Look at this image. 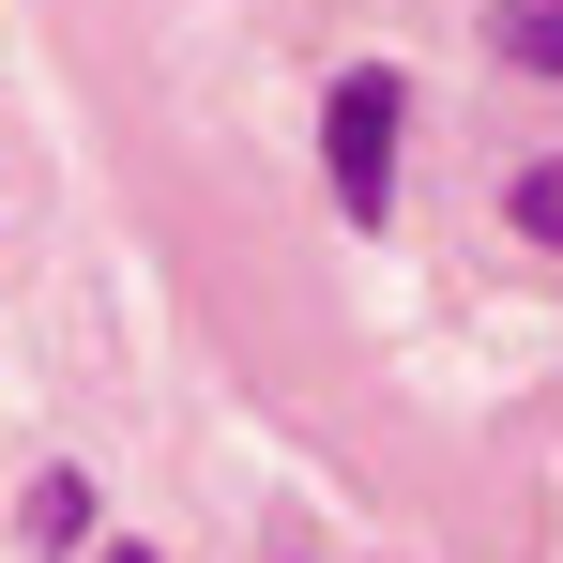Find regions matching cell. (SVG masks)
<instances>
[{"instance_id": "5", "label": "cell", "mask_w": 563, "mask_h": 563, "mask_svg": "<svg viewBox=\"0 0 563 563\" xmlns=\"http://www.w3.org/2000/svg\"><path fill=\"white\" fill-rule=\"evenodd\" d=\"M107 563H153V549H107Z\"/></svg>"}, {"instance_id": "4", "label": "cell", "mask_w": 563, "mask_h": 563, "mask_svg": "<svg viewBox=\"0 0 563 563\" xmlns=\"http://www.w3.org/2000/svg\"><path fill=\"white\" fill-rule=\"evenodd\" d=\"M503 213H518L533 244H563V168H518V198H503Z\"/></svg>"}, {"instance_id": "1", "label": "cell", "mask_w": 563, "mask_h": 563, "mask_svg": "<svg viewBox=\"0 0 563 563\" xmlns=\"http://www.w3.org/2000/svg\"><path fill=\"white\" fill-rule=\"evenodd\" d=\"M396 107H411V77H380V62H351V77L320 92V168H335V213H351V229L396 213Z\"/></svg>"}, {"instance_id": "3", "label": "cell", "mask_w": 563, "mask_h": 563, "mask_svg": "<svg viewBox=\"0 0 563 563\" xmlns=\"http://www.w3.org/2000/svg\"><path fill=\"white\" fill-rule=\"evenodd\" d=\"M31 533H46V549H77V533H92V487H77V472H62V487H31Z\"/></svg>"}, {"instance_id": "2", "label": "cell", "mask_w": 563, "mask_h": 563, "mask_svg": "<svg viewBox=\"0 0 563 563\" xmlns=\"http://www.w3.org/2000/svg\"><path fill=\"white\" fill-rule=\"evenodd\" d=\"M487 46H503L518 77H563V0H503V15H487Z\"/></svg>"}]
</instances>
